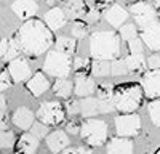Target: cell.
Segmentation results:
<instances>
[{
  "mask_svg": "<svg viewBox=\"0 0 160 154\" xmlns=\"http://www.w3.org/2000/svg\"><path fill=\"white\" fill-rule=\"evenodd\" d=\"M16 38L21 51L31 58L45 53L53 44L51 29L40 19H29L28 23H24L16 32Z\"/></svg>",
  "mask_w": 160,
  "mask_h": 154,
  "instance_id": "cell-1",
  "label": "cell"
},
{
  "mask_svg": "<svg viewBox=\"0 0 160 154\" xmlns=\"http://www.w3.org/2000/svg\"><path fill=\"white\" fill-rule=\"evenodd\" d=\"M90 51L95 59L109 61L120 53V35L112 31H99L90 37Z\"/></svg>",
  "mask_w": 160,
  "mask_h": 154,
  "instance_id": "cell-2",
  "label": "cell"
},
{
  "mask_svg": "<svg viewBox=\"0 0 160 154\" xmlns=\"http://www.w3.org/2000/svg\"><path fill=\"white\" fill-rule=\"evenodd\" d=\"M115 109L120 112H135L142 103V90L136 84H123L115 88L114 93Z\"/></svg>",
  "mask_w": 160,
  "mask_h": 154,
  "instance_id": "cell-3",
  "label": "cell"
},
{
  "mask_svg": "<svg viewBox=\"0 0 160 154\" xmlns=\"http://www.w3.org/2000/svg\"><path fill=\"white\" fill-rule=\"evenodd\" d=\"M72 66H74V61L71 59L69 55L61 53L58 50H51L47 53V58L43 63V71L48 75L56 77V79H64L66 75H69Z\"/></svg>",
  "mask_w": 160,
  "mask_h": 154,
  "instance_id": "cell-4",
  "label": "cell"
},
{
  "mask_svg": "<svg viewBox=\"0 0 160 154\" xmlns=\"http://www.w3.org/2000/svg\"><path fill=\"white\" fill-rule=\"evenodd\" d=\"M80 135L90 146H101L108 140V125L101 119H88L80 125Z\"/></svg>",
  "mask_w": 160,
  "mask_h": 154,
  "instance_id": "cell-5",
  "label": "cell"
},
{
  "mask_svg": "<svg viewBox=\"0 0 160 154\" xmlns=\"http://www.w3.org/2000/svg\"><path fill=\"white\" fill-rule=\"evenodd\" d=\"M38 121L45 125H58L64 121V111L58 101H45L37 111Z\"/></svg>",
  "mask_w": 160,
  "mask_h": 154,
  "instance_id": "cell-6",
  "label": "cell"
},
{
  "mask_svg": "<svg viewBox=\"0 0 160 154\" xmlns=\"http://www.w3.org/2000/svg\"><path fill=\"white\" fill-rule=\"evenodd\" d=\"M141 130V119L138 114H122L115 117V132L118 136H135Z\"/></svg>",
  "mask_w": 160,
  "mask_h": 154,
  "instance_id": "cell-7",
  "label": "cell"
},
{
  "mask_svg": "<svg viewBox=\"0 0 160 154\" xmlns=\"http://www.w3.org/2000/svg\"><path fill=\"white\" fill-rule=\"evenodd\" d=\"M130 11H131L133 18H135V23L139 28H146L148 24H151L157 19V8L148 2H142V0L131 3Z\"/></svg>",
  "mask_w": 160,
  "mask_h": 154,
  "instance_id": "cell-8",
  "label": "cell"
},
{
  "mask_svg": "<svg viewBox=\"0 0 160 154\" xmlns=\"http://www.w3.org/2000/svg\"><path fill=\"white\" fill-rule=\"evenodd\" d=\"M141 38L151 50H160V19L141 28Z\"/></svg>",
  "mask_w": 160,
  "mask_h": 154,
  "instance_id": "cell-9",
  "label": "cell"
},
{
  "mask_svg": "<svg viewBox=\"0 0 160 154\" xmlns=\"http://www.w3.org/2000/svg\"><path fill=\"white\" fill-rule=\"evenodd\" d=\"M142 90L148 98H160V69L149 71L142 75Z\"/></svg>",
  "mask_w": 160,
  "mask_h": 154,
  "instance_id": "cell-10",
  "label": "cell"
},
{
  "mask_svg": "<svg viewBox=\"0 0 160 154\" xmlns=\"http://www.w3.org/2000/svg\"><path fill=\"white\" fill-rule=\"evenodd\" d=\"M8 72L11 75L13 82H24L31 75V66L24 58H16V59L10 61Z\"/></svg>",
  "mask_w": 160,
  "mask_h": 154,
  "instance_id": "cell-11",
  "label": "cell"
},
{
  "mask_svg": "<svg viewBox=\"0 0 160 154\" xmlns=\"http://www.w3.org/2000/svg\"><path fill=\"white\" fill-rule=\"evenodd\" d=\"M11 10L15 11V15L21 19H31L32 16L37 15L38 5L34 0H15L11 5Z\"/></svg>",
  "mask_w": 160,
  "mask_h": 154,
  "instance_id": "cell-12",
  "label": "cell"
},
{
  "mask_svg": "<svg viewBox=\"0 0 160 154\" xmlns=\"http://www.w3.org/2000/svg\"><path fill=\"white\" fill-rule=\"evenodd\" d=\"M96 90V84L95 79L85 75V74H78L75 77V82H74V93L80 98H88L93 92Z\"/></svg>",
  "mask_w": 160,
  "mask_h": 154,
  "instance_id": "cell-13",
  "label": "cell"
},
{
  "mask_svg": "<svg viewBox=\"0 0 160 154\" xmlns=\"http://www.w3.org/2000/svg\"><path fill=\"white\" fill-rule=\"evenodd\" d=\"M26 88L29 90L31 95L40 96V95L45 93L47 90L50 88V82H48V79L45 77L43 72H35V74L32 75V79L28 80V84H26Z\"/></svg>",
  "mask_w": 160,
  "mask_h": 154,
  "instance_id": "cell-14",
  "label": "cell"
},
{
  "mask_svg": "<svg viewBox=\"0 0 160 154\" xmlns=\"http://www.w3.org/2000/svg\"><path fill=\"white\" fill-rule=\"evenodd\" d=\"M43 19L51 31H58V29H62L64 24L68 23V15L64 13L62 8H51L50 11L45 13Z\"/></svg>",
  "mask_w": 160,
  "mask_h": 154,
  "instance_id": "cell-15",
  "label": "cell"
},
{
  "mask_svg": "<svg viewBox=\"0 0 160 154\" xmlns=\"http://www.w3.org/2000/svg\"><path fill=\"white\" fill-rule=\"evenodd\" d=\"M13 124H15L18 128L21 130H28V128H32L34 122V114L31 109H28L26 106H19L15 114H13Z\"/></svg>",
  "mask_w": 160,
  "mask_h": 154,
  "instance_id": "cell-16",
  "label": "cell"
},
{
  "mask_svg": "<svg viewBox=\"0 0 160 154\" xmlns=\"http://www.w3.org/2000/svg\"><path fill=\"white\" fill-rule=\"evenodd\" d=\"M128 18V11L122 5H112L106 10V19L114 28H122Z\"/></svg>",
  "mask_w": 160,
  "mask_h": 154,
  "instance_id": "cell-17",
  "label": "cell"
},
{
  "mask_svg": "<svg viewBox=\"0 0 160 154\" xmlns=\"http://www.w3.org/2000/svg\"><path fill=\"white\" fill-rule=\"evenodd\" d=\"M21 51L19 42L16 37H7L2 40V45H0V55H2V59H16L18 55Z\"/></svg>",
  "mask_w": 160,
  "mask_h": 154,
  "instance_id": "cell-18",
  "label": "cell"
},
{
  "mask_svg": "<svg viewBox=\"0 0 160 154\" xmlns=\"http://www.w3.org/2000/svg\"><path fill=\"white\" fill-rule=\"evenodd\" d=\"M106 152L108 154H133V143H131V140L115 136L109 141Z\"/></svg>",
  "mask_w": 160,
  "mask_h": 154,
  "instance_id": "cell-19",
  "label": "cell"
},
{
  "mask_svg": "<svg viewBox=\"0 0 160 154\" xmlns=\"http://www.w3.org/2000/svg\"><path fill=\"white\" fill-rule=\"evenodd\" d=\"M37 148H38V138H35L32 133L21 135L16 143V152L19 154H35Z\"/></svg>",
  "mask_w": 160,
  "mask_h": 154,
  "instance_id": "cell-20",
  "label": "cell"
},
{
  "mask_svg": "<svg viewBox=\"0 0 160 154\" xmlns=\"http://www.w3.org/2000/svg\"><path fill=\"white\" fill-rule=\"evenodd\" d=\"M47 145L50 148V151L53 152H61L64 148H68L69 146V138L68 135H66L64 132L61 130H56V132H53L47 136Z\"/></svg>",
  "mask_w": 160,
  "mask_h": 154,
  "instance_id": "cell-21",
  "label": "cell"
},
{
  "mask_svg": "<svg viewBox=\"0 0 160 154\" xmlns=\"http://www.w3.org/2000/svg\"><path fill=\"white\" fill-rule=\"evenodd\" d=\"M62 10H64L66 15L72 19H78L83 15H87V7L83 3V0H64Z\"/></svg>",
  "mask_w": 160,
  "mask_h": 154,
  "instance_id": "cell-22",
  "label": "cell"
},
{
  "mask_svg": "<svg viewBox=\"0 0 160 154\" xmlns=\"http://www.w3.org/2000/svg\"><path fill=\"white\" fill-rule=\"evenodd\" d=\"M96 112H99V100L88 96V98H83L80 101V114L83 117H91Z\"/></svg>",
  "mask_w": 160,
  "mask_h": 154,
  "instance_id": "cell-23",
  "label": "cell"
},
{
  "mask_svg": "<svg viewBox=\"0 0 160 154\" xmlns=\"http://www.w3.org/2000/svg\"><path fill=\"white\" fill-rule=\"evenodd\" d=\"M75 48H77V42L74 37H66V35H59L56 38V50L61 51V53L66 55H72L75 53Z\"/></svg>",
  "mask_w": 160,
  "mask_h": 154,
  "instance_id": "cell-24",
  "label": "cell"
},
{
  "mask_svg": "<svg viewBox=\"0 0 160 154\" xmlns=\"http://www.w3.org/2000/svg\"><path fill=\"white\" fill-rule=\"evenodd\" d=\"M53 92L59 98H68L74 92V85L68 79H56L55 85H53Z\"/></svg>",
  "mask_w": 160,
  "mask_h": 154,
  "instance_id": "cell-25",
  "label": "cell"
},
{
  "mask_svg": "<svg viewBox=\"0 0 160 154\" xmlns=\"http://www.w3.org/2000/svg\"><path fill=\"white\" fill-rule=\"evenodd\" d=\"M91 71H93V75H96V77L109 75V74H112V63L102 61V59H95V63L91 64Z\"/></svg>",
  "mask_w": 160,
  "mask_h": 154,
  "instance_id": "cell-26",
  "label": "cell"
},
{
  "mask_svg": "<svg viewBox=\"0 0 160 154\" xmlns=\"http://www.w3.org/2000/svg\"><path fill=\"white\" fill-rule=\"evenodd\" d=\"M125 61H127V64H128V69H130V71H135V72L142 71L146 66H148V61L144 59L142 55H130Z\"/></svg>",
  "mask_w": 160,
  "mask_h": 154,
  "instance_id": "cell-27",
  "label": "cell"
},
{
  "mask_svg": "<svg viewBox=\"0 0 160 154\" xmlns=\"http://www.w3.org/2000/svg\"><path fill=\"white\" fill-rule=\"evenodd\" d=\"M118 35L122 37V40H127V42H131L138 38V31L135 28V24H123L118 31Z\"/></svg>",
  "mask_w": 160,
  "mask_h": 154,
  "instance_id": "cell-28",
  "label": "cell"
},
{
  "mask_svg": "<svg viewBox=\"0 0 160 154\" xmlns=\"http://www.w3.org/2000/svg\"><path fill=\"white\" fill-rule=\"evenodd\" d=\"M96 92H98V100H114L115 88L112 84H99Z\"/></svg>",
  "mask_w": 160,
  "mask_h": 154,
  "instance_id": "cell-29",
  "label": "cell"
},
{
  "mask_svg": "<svg viewBox=\"0 0 160 154\" xmlns=\"http://www.w3.org/2000/svg\"><path fill=\"white\" fill-rule=\"evenodd\" d=\"M148 109H149V116H151V121L154 122V125L160 127V98L151 101Z\"/></svg>",
  "mask_w": 160,
  "mask_h": 154,
  "instance_id": "cell-30",
  "label": "cell"
},
{
  "mask_svg": "<svg viewBox=\"0 0 160 154\" xmlns=\"http://www.w3.org/2000/svg\"><path fill=\"white\" fill-rule=\"evenodd\" d=\"M128 71L130 69L125 59H115L112 63V75H125Z\"/></svg>",
  "mask_w": 160,
  "mask_h": 154,
  "instance_id": "cell-31",
  "label": "cell"
},
{
  "mask_svg": "<svg viewBox=\"0 0 160 154\" xmlns=\"http://www.w3.org/2000/svg\"><path fill=\"white\" fill-rule=\"evenodd\" d=\"M88 34V24L83 21H75L72 26V35L74 37H85Z\"/></svg>",
  "mask_w": 160,
  "mask_h": 154,
  "instance_id": "cell-32",
  "label": "cell"
},
{
  "mask_svg": "<svg viewBox=\"0 0 160 154\" xmlns=\"http://www.w3.org/2000/svg\"><path fill=\"white\" fill-rule=\"evenodd\" d=\"M13 145H15V133H13L11 130L2 132V136H0V146L5 149V148H11Z\"/></svg>",
  "mask_w": 160,
  "mask_h": 154,
  "instance_id": "cell-33",
  "label": "cell"
},
{
  "mask_svg": "<svg viewBox=\"0 0 160 154\" xmlns=\"http://www.w3.org/2000/svg\"><path fill=\"white\" fill-rule=\"evenodd\" d=\"M31 133L35 136V138H45V135L48 133V127L42 122H35L31 128Z\"/></svg>",
  "mask_w": 160,
  "mask_h": 154,
  "instance_id": "cell-34",
  "label": "cell"
},
{
  "mask_svg": "<svg viewBox=\"0 0 160 154\" xmlns=\"http://www.w3.org/2000/svg\"><path fill=\"white\" fill-rule=\"evenodd\" d=\"M128 50H130V55H142V42L139 38L128 42Z\"/></svg>",
  "mask_w": 160,
  "mask_h": 154,
  "instance_id": "cell-35",
  "label": "cell"
},
{
  "mask_svg": "<svg viewBox=\"0 0 160 154\" xmlns=\"http://www.w3.org/2000/svg\"><path fill=\"white\" fill-rule=\"evenodd\" d=\"M112 111H115L114 100H99V112L108 114V112H112Z\"/></svg>",
  "mask_w": 160,
  "mask_h": 154,
  "instance_id": "cell-36",
  "label": "cell"
},
{
  "mask_svg": "<svg viewBox=\"0 0 160 154\" xmlns=\"http://www.w3.org/2000/svg\"><path fill=\"white\" fill-rule=\"evenodd\" d=\"M13 84V79H11V75L10 72L7 71H2V75H0V88L2 90H8Z\"/></svg>",
  "mask_w": 160,
  "mask_h": 154,
  "instance_id": "cell-37",
  "label": "cell"
},
{
  "mask_svg": "<svg viewBox=\"0 0 160 154\" xmlns=\"http://www.w3.org/2000/svg\"><path fill=\"white\" fill-rule=\"evenodd\" d=\"M66 109H68V114H71V116L80 114V101H78V100H71V101H68Z\"/></svg>",
  "mask_w": 160,
  "mask_h": 154,
  "instance_id": "cell-38",
  "label": "cell"
},
{
  "mask_svg": "<svg viewBox=\"0 0 160 154\" xmlns=\"http://www.w3.org/2000/svg\"><path fill=\"white\" fill-rule=\"evenodd\" d=\"M148 68H151V71H157V69H160V56L152 55V56L148 59Z\"/></svg>",
  "mask_w": 160,
  "mask_h": 154,
  "instance_id": "cell-39",
  "label": "cell"
},
{
  "mask_svg": "<svg viewBox=\"0 0 160 154\" xmlns=\"http://www.w3.org/2000/svg\"><path fill=\"white\" fill-rule=\"evenodd\" d=\"M88 59L87 58H75L74 59V68L77 69V71H80V69H85V68H88Z\"/></svg>",
  "mask_w": 160,
  "mask_h": 154,
  "instance_id": "cell-40",
  "label": "cell"
},
{
  "mask_svg": "<svg viewBox=\"0 0 160 154\" xmlns=\"http://www.w3.org/2000/svg\"><path fill=\"white\" fill-rule=\"evenodd\" d=\"M85 16H87V19L91 21V23H93V21H98V19H99V11L95 10V8H91L90 11H87Z\"/></svg>",
  "mask_w": 160,
  "mask_h": 154,
  "instance_id": "cell-41",
  "label": "cell"
},
{
  "mask_svg": "<svg viewBox=\"0 0 160 154\" xmlns=\"http://www.w3.org/2000/svg\"><path fill=\"white\" fill-rule=\"evenodd\" d=\"M66 130H68L69 133H72V135H75V133L80 132V128H78V124L72 121V122H69L68 125H66Z\"/></svg>",
  "mask_w": 160,
  "mask_h": 154,
  "instance_id": "cell-42",
  "label": "cell"
},
{
  "mask_svg": "<svg viewBox=\"0 0 160 154\" xmlns=\"http://www.w3.org/2000/svg\"><path fill=\"white\" fill-rule=\"evenodd\" d=\"M75 154H93V152L88 149H83V148H75Z\"/></svg>",
  "mask_w": 160,
  "mask_h": 154,
  "instance_id": "cell-43",
  "label": "cell"
},
{
  "mask_svg": "<svg viewBox=\"0 0 160 154\" xmlns=\"http://www.w3.org/2000/svg\"><path fill=\"white\" fill-rule=\"evenodd\" d=\"M0 108H2V114H5V98L0 100Z\"/></svg>",
  "mask_w": 160,
  "mask_h": 154,
  "instance_id": "cell-44",
  "label": "cell"
},
{
  "mask_svg": "<svg viewBox=\"0 0 160 154\" xmlns=\"http://www.w3.org/2000/svg\"><path fill=\"white\" fill-rule=\"evenodd\" d=\"M61 154H75V148H71V149H66L64 152H61Z\"/></svg>",
  "mask_w": 160,
  "mask_h": 154,
  "instance_id": "cell-45",
  "label": "cell"
},
{
  "mask_svg": "<svg viewBox=\"0 0 160 154\" xmlns=\"http://www.w3.org/2000/svg\"><path fill=\"white\" fill-rule=\"evenodd\" d=\"M152 2L155 3V8H157V10H160V0H152Z\"/></svg>",
  "mask_w": 160,
  "mask_h": 154,
  "instance_id": "cell-46",
  "label": "cell"
},
{
  "mask_svg": "<svg viewBox=\"0 0 160 154\" xmlns=\"http://www.w3.org/2000/svg\"><path fill=\"white\" fill-rule=\"evenodd\" d=\"M155 154H160V149H157V151H155Z\"/></svg>",
  "mask_w": 160,
  "mask_h": 154,
  "instance_id": "cell-47",
  "label": "cell"
},
{
  "mask_svg": "<svg viewBox=\"0 0 160 154\" xmlns=\"http://www.w3.org/2000/svg\"><path fill=\"white\" fill-rule=\"evenodd\" d=\"M135 2H141V0H133V3H135Z\"/></svg>",
  "mask_w": 160,
  "mask_h": 154,
  "instance_id": "cell-48",
  "label": "cell"
},
{
  "mask_svg": "<svg viewBox=\"0 0 160 154\" xmlns=\"http://www.w3.org/2000/svg\"><path fill=\"white\" fill-rule=\"evenodd\" d=\"M106 2H115V0H106Z\"/></svg>",
  "mask_w": 160,
  "mask_h": 154,
  "instance_id": "cell-49",
  "label": "cell"
},
{
  "mask_svg": "<svg viewBox=\"0 0 160 154\" xmlns=\"http://www.w3.org/2000/svg\"><path fill=\"white\" fill-rule=\"evenodd\" d=\"M93 2H95V0H93Z\"/></svg>",
  "mask_w": 160,
  "mask_h": 154,
  "instance_id": "cell-50",
  "label": "cell"
}]
</instances>
